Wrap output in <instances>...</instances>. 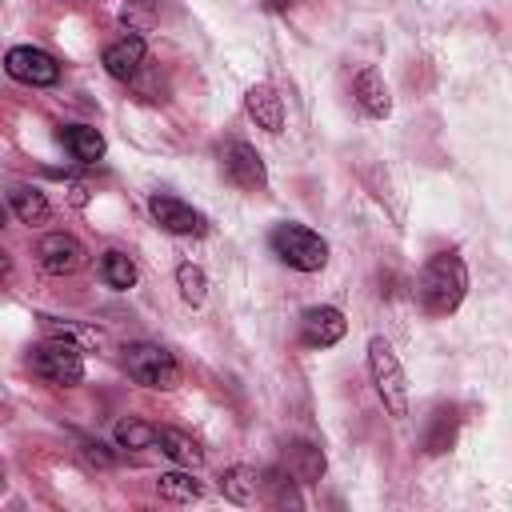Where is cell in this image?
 I'll list each match as a JSON object with an SVG mask.
<instances>
[{
    "label": "cell",
    "instance_id": "cell-1",
    "mask_svg": "<svg viewBox=\"0 0 512 512\" xmlns=\"http://www.w3.org/2000/svg\"><path fill=\"white\" fill-rule=\"evenodd\" d=\"M416 296H420L424 312H432V316L456 312L464 304V296H468V268H464V260L456 252H436L424 264L420 280H416Z\"/></svg>",
    "mask_w": 512,
    "mask_h": 512
},
{
    "label": "cell",
    "instance_id": "cell-2",
    "mask_svg": "<svg viewBox=\"0 0 512 512\" xmlns=\"http://www.w3.org/2000/svg\"><path fill=\"white\" fill-rule=\"evenodd\" d=\"M124 372L140 384V388H156V392H172L176 384H180V364H176V356L168 352V348H160V344H148V340H140V344H124Z\"/></svg>",
    "mask_w": 512,
    "mask_h": 512
},
{
    "label": "cell",
    "instance_id": "cell-3",
    "mask_svg": "<svg viewBox=\"0 0 512 512\" xmlns=\"http://www.w3.org/2000/svg\"><path fill=\"white\" fill-rule=\"evenodd\" d=\"M272 252L296 272H320L328 264V240L304 224H276L268 236Z\"/></svg>",
    "mask_w": 512,
    "mask_h": 512
},
{
    "label": "cell",
    "instance_id": "cell-4",
    "mask_svg": "<svg viewBox=\"0 0 512 512\" xmlns=\"http://www.w3.org/2000/svg\"><path fill=\"white\" fill-rule=\"evenodd\" d=\"M28 368L44 384H56V388H72V384L84 380V356H80V348L68 344V340H52V336H44L28 352Z\"/></svg>",
    "mask_w": 512,
    "mask_h": 512
},
{
    "label": "cell",
    "instance_id": "cell-5",
    "mask_svg": "<svg viewBox=\"0 0 512 512\" xmlns=\"http://www.w3.org/2000/svg\"><path fill=\"white\" fill-rule=\"evenodd\" d=\"M368 372H372V384H376L384 408L392 416H408V380H404V368L384 336L368 340Z\"/></svg>",
    "mask_w": 512,
    "mask_h": 512
},
{
    "label": "cell",
    "instance_id": "cell-6",
    "mask_svg": "<svg viewBox=\"0 0 512 512\" xmlns=\"http://www.w3.org/2000/svg\"><path fill=\"white\" fill-rule=\"evenodd\" d=\"M220 168H224V180L244 188V192H264L268 188V168L260 160V152L244 140H232L220 148Z\"/></svg>",
    "mask_w": 512,
    "mask_h": 512
},
{
    "label": "cell",
    "instance_id": "cell-7",
    "mask_svg": "<svg viewBox=\"0 0 512 512\" xmlns=\"http://www.w3.org/2000/svg\"><path fill=\"white\" fill-rule=\"evenodd\" d=\"M4 72L20 84H32V88H52L60 80V64L56 56H48L44 48H32V44H16L8 48L4 56Z\"/></svg>",
    "mask_w": 512,
    "mask_h": 512
},
{
    "label": "cell",
    "instance_id": "cell-8",
    "mask_svg": "<svg viewBox=\"0 0 512 512\" xmlns=\"http://www.w3.org/2000/svg\"><path fill=\"white\" fill-rule=\"evenodd\" d=\"M148 212H152V220H156L164 232H172V236H204V228H208L204 212H196L188 200H180V196H172V192H152V196H148Z\"/></svg>",
    "mask_w": 512,
    "mask_h": 512
},
{
    "label": "cell",
    "instance_id": "cell-9",
    "mask_svg": "<svg viewBox=\"0 0 512 512\" xmlns=\"http://www.w3.org/2000/svg\"><path fill=\"white\" fill-rule=\"evenodd\" d=\"M36 260L48 276H72L84 264V244L72 232H48L36 244Z\"/></svg>",
    "mask_w": 512,
    "mask_h": 512
},
{
    "label": "cell",
    "instance_id": "cell-10",
    "mask_svg": "<svg viewBox=\"0 0 512 512\" xmlns=\"http://www.w3.org/2000/svg\"><path fill=\"white\" fill-rule=\"evenodd\" d=\"M344 332H348V320H344V312L332 308V304H316V308H308V312L300 316V340H304L308 348H332Z\"/></svg>",
    "mask_w": 512,
    "mask_h": 512
},
{
    "label": "cell",
    "instance_id": "cell-11",
    "mask_svg": "<svg viewBox=\"0 0 512 512\" xmlns=\"http://www.w3.org/2000/svg\"><path fill=\"white\" fill-rule=\"evenodd\" d=\"M244 108H248V116L256 120V128H264V132H272V136L284 128V100L276 96L272 84H252V88L244 92Z\"/></svg>",
    "mask_w": 512,
    "mask_h": 512
},
{
    "label": "cell",
    "instance_id": "cell-12",
    "mask_svg": "<svg viewBox=\"0 0 512 512\" xmlns=\"http://www.w3.org/2000/svg\"><path fill=\"white\" fill-rule=\"evenodd\" d=\"M352 96H356V104H360L368 116H376V120H384V116L392 112L388 84H384V76H380L372 64L356 72V80H352Z\"/></svg>",
    "mask_w": 512,
    "mask_h": 512
},
{
    "label": "cell",
    "instance_id": "cell-13",
    "mask_svg": "<svg viewBox=\"0 0 512 512\" xmlns=\"http://www.w3.org/2000/svg\"><path fill=\"white\" fill-rule=\"evenodd\" d=\"M144 64V40L140 36H120L104 48V72L112 80H132Z\"/></svg>",
    "mask_w": 512,
    "mask_h": 512
},
{
    "label": "cell",
    "instance_id": "cell-14",
    "mask_svg": "<svg viewBox=\"0 0 512 512\" xmlns=\"http://www.w3.org/2000/svg\"><path fill=\"white\" fill-rule=\"evenodd\" d=\"M284 472L296 480V484H316L324 476V452L308 440H292L284 448Z\"/></svg>",
    "mask_w": 512,
    "mask_h": 512
},
{
    "label": "cell",
    "instance_id": "cell-15",
    "mask_svg": "<svg viewBox=\"0 0 512 512\" xmlns=\"http://www.w3.org/2000/svg\"><path fill=\"white\" fill-rule=\"evenodd\" d=\"M40 332L52 340H68L80 352L88 348H104V332L96 324H80V320H60V316H40Z\"/></svg>",
    "mask_w": 512,
    "mask_h": 512
},
{
    "label": "cell",
    "instance_id": "cell-16",
    "mask_svg": "<svg viewBox=\"0 0 512 512\" xmlns=\"http://www.w3.org/2000/svg\"><path fill=\"white\" fill-rule=\"evenodd\" d=\"M60 140H64V148H68L80 164H96V160L104 156V136H100L96 128H88V124H64V128H60Z\"/></svg>",
    "mask_w": 512,
    "mask_h": 512
},
{
    "label": "cell",
    "instance_id": "cell-17",
    "mask_svg": "<svg viewBox=\"0 0 512 512\" xmlns=\"http://www.w3.org/2000/svg\"><path fill=\"white\" fill-rule=\"evenodd\" d=\"M156 444H160V452H164L168 460H176V464H184V468H200V464H204L200 444H196L188 432H180V428H156Z\"/></svg>",
    "mask_w": 512,
    "mask_h": 512
},
{
    "label": "cell",
    "instance_id": "cell-18",
    "mask_svg": "<svg viewBox=\"0 0 512 512\" xmlns=\"http://www.w3.org/2000/svg\"><path fill=\"white\" fill-rule=\"evenodd\" d=\"M220 492H224V500H232V504H252V500L260 496V472L248 468V464H232V468H224V476H220Z\"/></svg>",
    "mask_w": 512,
    "mask_h": 512
},
{
    "label": "cell",
    "instance_id": "cell-19",
    "mask_svg": "<svg viewBox=\"0 0 512 512\" xmlns=\"http://www.w3.org/2000/svg\"><path fill=\"white\" fill-rule=\"evenodd\" d=\"M260 492H264V500L276 504V508H300V504H304L296 480H292L284 468H268V472H260Z\"/></svg>",
    "mask_w": 512,
    "mask_h": 512
},
{
    "label": "cell",
    "instance_id": "cell-20",
    "mask_svg": "<svg viewBox=\"0 0 512 512\" xmlns=\"http://www.w3.org/2000/svg\"><path fill=\"white\" fill-rule=\"evenodd\" d=\"M456 444V408L448 404H440L436 412H432V420H428V432H424V452L428 456H440V452H448Z\"/></svg>",
    "mask_w": 512,
    "mask_h": 512
},
{
    "label": "cell",
    "instance_id": "cell-21",
    "mask_svg": "<svg viewBox=\"0 0 512 512\" xmlns=\"http://www.w3.org/2000/svg\"><path fill=\"white\" fill-rule=\"evenodd\" d=\"M8 204H12V212L24 220V224H44L48 220V196L40 192V188H32V184H16L12 192H8Z\"/></svg>",
    "mask_w": 512,
    "mask_h": 512
},
{
    "label": "cell",
    "instance_id": "cell-22",
    "mask_svg": "<svg viewBox=\"0 0 512 512\" xmlns=\"http://www.w3.org/2000/svg\"><path fill=\"white\" fill-rule=\"evenodd\" d=\"M100 276H104V284L108 288H116V292H128L132 284H136V264L124 256V252H104L100 256Z\"/></svg>",
    "mask_w": 512,
    "mask_h": 512
},
{
    "label": "cell",
    "instance_id": "cell-23",
    "mask_svg": "<svg viewBox=\"0 0 512 512\" xmlns=\"http://www.w3.org/2000/svg\"><path fill=\"white\" fill-rule=\"evenodd\" d=\"M156 492H160L164 500H172V504H192V500L204 496L200 480H192L188 472H164V476L156 480Z\"/></svg>",
    "mask_w": 512,
    "mask_h": 512
},
{
    "label": "cell",
    "instance_id": "cell-24",
    "mask_svg": "<svg viewBox=\"0 0 512 512\" xmlns=\"http://www.w3.org/2000/svg\"><path fill=\"white\" fill-rule=\"evenodd\" d=\"M112 436H116V444H120V448H132V452H140V448H152V444H156V428H152V424H144L140 416H124V420H116Z\"/></svg>",
    "mask_w": 512,
    "mask_h": 512
},
{
    "label": "cell",
    "instance_id": "cell-25",
    "mask_svg": "<svg viewBox=\"0 0 512 512\" xmlns=\"http://www.w3.org/2000/svg\"><path fill=\"white\" fill-rule=\"evenodd\" d=\"M176 288H180V300L184 304H204V296H208V276H204V268H196V264H180L176 268Z\"/></svg>",
    "mask_w": 512,
    "mask_h": 512
},
{
    "label": "cell",
    "instance_id": "cell-26",
    "mask_svg": "<svg viewBox=\"0 0 512 512\" xmlns=\"http://www.w3.org/2000/svg\"><path fill=\"white\" fill-rule=\"evenodd\" d=\"M76 452H80V460L88 468H116V452L108 444H100V440H80Z\"/></svg>",
    "mask_w": 512,
    "mask_h": 512
},
{
    "label": "cell",
    "instance_id": "cell-27",
    "mask_svg": "<svg viewBox=\"0 0 512 512\" xmlns=\"http://www.w3.org/2000/svg\"><path fill=\"white\" fill-rule=\"evenodd\" d=\"M120 24H124L132 36H140V32H148L152 16H148L144 8H136V4H128V8H120Z\"/></svg>",
    "mask_w": 512,
    "mask_h": 512
},
{
    "label": "cell",
    "instance_id": "cell-28",
    "mask_svg": "<svg viewBox=\"0 0 512 512\" xmlns=\"http://www.w3.org/2000/svg\"><path fill=\"white\" fill-rule=\"evenodd\" d=\"M68 200H72L76 208H84V204H88V184H68Z\"/></svg>",
    "mask_w": 512,
    "mask_h": 512
},
{
    "label": "cell",
    "instance_id": "cell-29",
    "mask_svg": "<svg viewBox=\"0 0 512 512\" xmlns=\"http://www.w3.org/2000/svg\"><path fill=\"white\" fill-rule=\"evenodd\" d=\"M264 8H268V12H288L292 0H264Z\"/></svg>",
    "mask_w": 512,
    "mask_h": 512
},
{
    "label": "cell",
    "instance_id": "cell-30",
    "mask_svg": "<svg viewBox=\"0 0 512 512\" xmlns=\"http://www.w3.org/2000/svg\"><path fill=\"white\" fill-rule=\"evenodd\" d=\"M8 272H12V260H8V252L0 248V280H8Z\"/></svg>",
    "mask_w": 512,
    "mask_h": 512
},
{
    "label": "cell",
    "instance_id": "cell-31",
    "mask_svg": "<svg viewBox=\"0 0 512 512\" xmlns=\"http://www.w3.org/2000/svg\"><path fill=\"white\" fill-rule=\"evenodd\" d=\"M4 220H8V208H4V204H0V228H4Z\"/></svg>",
    "mask_w": 512,
    "mask_h": 512
},
{
    "label": "cell",
    "instance_id": "cell-32",
    "mask_svg": "<svg viewBox=\"0 0 512 512\" xmlns=\"http://www.w3.org/2000/svg\"><path fill=\"white\" fill-rule=\"evenodd\" d=\"M0 488H4V468H0Z\"/></svg>",
    "mask_w": 512,
    "mask_h": 512
}]
</instances>
